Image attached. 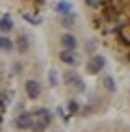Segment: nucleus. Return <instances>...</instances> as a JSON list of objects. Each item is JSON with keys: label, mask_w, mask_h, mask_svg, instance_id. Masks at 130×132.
I'll return each mask as SVG.
<instances>
[{"label": "nucleus", "mask_w": 130, "mask_h": 132, "mask_svg": "<svg viewBox=\"0 0 130 132\" xmlns=\"http://www.w3.org/2000/svg\"><path fill=\"white\" fill-rule=\"evenodd\" d=\"M63 78H65V82H67V85H74V82H78V80H80V76L76 74V71H67Z\"/></svg>", "instance_id": "13"}, {"label": "nucleus", "mask_w": 130, "mask_h": 132, "mask_svg": "<svg viewBox=\"0 0 130 132\" xmlns=\"http://www.w3.org/2000/svg\"><path fill=\"white\" fill-rule=\"evenodd\" d=\"M0 80H2V67H0Z\"/></svg>", "instance_id": "17"}, {"label": "nucleus", "mask_w": 130, "mask_h": 132, "mask_svg": "<svg viewBox=\"0 0 130 132\" xmlns=\"http://www.w3.org/2000/svg\"><path fill=\"white\" fill-rule=\"evenodd\" d=\"M67 111H69V115H78V113H80L78 100H69V102H67Z\"/></svg>", "instance_id": "12"}, {"label": "nucleus", "mask_w": 130, "mask_h": 132, "mask_svg": "<svg viewBox=\"0 0 130 132\" xmlns=\"http://www.w3.org/2000/svg\"><path fill=\"white\" fill-rule=\"evenodd\" d=\"M59 61H61L63 65H67V67H76V65L80 63L76 50H61L59 52Z\"/></svg>", "instance_id": "4"}, {"label": "nucleus", "mask_w": 130, "mask_h": 132, "mask_svg": "<svg viewBox=\"0 0 130 132\" xmlns=\"http://www.w3.org/2000/svg\"><path fill=\"white\" fill-rule=\"evenodd\" d=\"M11 28H13V20L9 15H2L0 18V32H9Z\"/></svg>", "instance_id": "7"}, {"label": "nucleus", "mask_w": 130, "mask_h": 132, "mask_svg": "<svg viewBox=\"0 0 130 132\" xmlns=\"http://www.w3.org/2000/svg\"><path fill=\"white\" fill-rule=\"evenodd\" d=\"M32 117H35V121H39L43 128H48V126L52 123V113L48 111V108H37Z\"/></svg>", "instance_id": "6"}, {"label": "nucleus", "mask_w": 130, "mask_h": 132, "mask_svg": "<svg viewBox=\"0 0 130 132\" xmlns=\"http://www.w3.org/2000/svg\"><path fill=\"white\" fill-rule=\"evenodd\" d=\"M0 50L2 52H11L13 50V41H11L9 37H4V35H0Z\"/></svg>", "instance_id": "8"}, {"label": "nucleus", "mask_w": 130, "mask_h": 132, "mask_svg": "<svg viewBox=\"0 0 130 132\" xmlns=\"http://www.w3.org/2000/svg\"><path fill=\"white\" fill-rule=\"evenodd\" d=\"M59 43L63 46V50H76V48H78V39H76L72 32H61Z\"/></svg>", "instance_id": "5"}, {"label": "nucleus", "mask_w": 130, "mask_h": 132, "mask_svg": "<svg viewBox=\"0 0 130 132\" xmlns=\"http://www.w3.org/2000/svg\"><path fill=\"white\" fill-rule=\"evenodd\" d=\"M43 130H46V128H43L39 121H32V126H30V130H28V132H43Z\"/></svg>", "instance_id": "15"}, {"label": "nucleus", "mask_w": 130, "mask_h": 132, "mask_svg": "<svg viewBox=\"0 0 130 132\" xmlns=\"http://www.w3.org/2000/svg\"><path fill=\"white\" fill-rule=\"evenodd\" d=\"M104 67H106V59L102 56V54H93V56L87 61V74H91V76L100 74Z\"/></svg>", "instance_id": "2"}, {"label": "nucleus", "mask_w": 130, "mask_h": 132, "mask_svg": "<svg viewBox=\"0 0 130 132\" xmlns=\"http://www.w3.org/2000/svg\"><path fill=\"white\" fill-rule=\"evenodd\" d=\"M48 78H50V85H52V87H56V85H59V74H56V69H50Z\"/></svg>", "instance_id": "14"}, {"label": "nucleus", "mask_w": 130, "mask_h": 132, "mask_svg": "<svg viewBox=\"0 0 130 132\" xmlns=\"http://www.w3.org/2000/svg\"><path fill=\"white\" fill-rule=\"evenodd\" d=\"M32 121H35L32 113L22 111L18 117H15V128H18V130H22V132H28V130H30V126H32Z\"/></svg>", "instance_id": "3"}, {"label": "nucleus", "mask_w": 130, "mask_h": 132, "mask_svg": "<svg viewBox=\"0 0 130 132\" xmlns=\"http://www.w3.org/2000/svg\"><path fill=\"white\" fill-rule=\"evenodd\" d=\"M13 46H18V52H22V54H24L26 50H28V39H26V37L22 35V37H18V41H15Z\"/></svg>", "instance_id": "9"}, {"label": "nucleus", "mask_w": 130, "mask_h": 132, "mask_svg": "<svg viewBox=\"0 0 130 132\" xmlns=\"http://www.w3.org/2000/svg\"><path fill=\"white\" fill-rule=\"evenodd\" d=\"M56 11L61 15H69V13H72V4H69V2H59L56 4Z\"/></svg>", "instance_id": "11"}, {"label": "nucleus", "mask_w": 130, "mask_h": 132, "mask_svg": "<svg viewBox=\"0 0 130 132\" xmlns=\"http://www.w3.org/2000/svg\"><path fill=\"white\" fill-rule=\"evenodd\" d=\"M102 82H104V87L108 91H115L117 89V82H115V78H113V76H104V78H102Z\"/></svg>", "instance_id": "10"}, {"label": "nucleus", "mask_w": 130, "mask_h": 132, "mask_svg": "<svg viewBox=\"0 0 130 132\" xmlns=\"http://www.w3.org/2000/svg\"><path fill=\"white\" fill-rule=\"evenodd\" d=\"M24 91H26V97H28V100H37V97L41 95L43 87H41L39 80H35V78H26V80H24Z\"/></svg>", "instance_id": "1"}, {"label": "nucleus", "mask_w": 130, "mask_h": 132, "mask_svg": "<svg viewBox=\"0 0 130 132\" xmlns=\"http://www.w3.org/2000/svg\"><path fill=\"white\" fill-rule=\"evenodd\" d=\"M56 115H61V117H67V115H65V111H63V108H61V106H59V108H56Z\"/></svg>", "instance_id": "16"}]
</instances>
